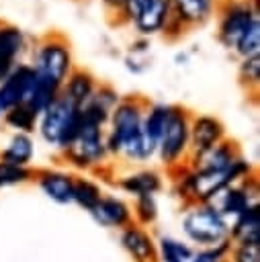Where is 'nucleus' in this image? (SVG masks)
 <instances>
[{
  "label": "nucleus",
  "instance_id": "4",
  "mask_svg": "<svg viewBox=\"0 0 260 262\" xmlns=\"http://www.w3.org/2000/svg\"><path fill=\"white\" fill-rule=\"evenodd\" d=\"M147 102L141 96H121L117 106L111 111L109 117V133L104 135V147L106 154H121V147L137 137L143 129V111Z\"/></svg>",
  "mask_w": 260,
  "mask_h": 262
},
{
  "label": "nucleus",
  "instance_id": "39",
  "mask_svg": "<svg viewBox=\"0 0 260 262\" xmlns=\"http://www.w3.org/2000/svg\"><path fill=\"white\" fill-rule=\"evenodd\" d=\"M0 82H2V80H0Z\"/></svg>",
  "mask_w": 260,
  "mask_h": 262
},
{
  "label": "nucleus",
  "instance_id": "16",
  "mask_svg": "<svg viewBox=\"0 0 260 262\" xmlns=\"http://www.w3.org/2000/svg\"><path fill=\"white\" fill-rule=\"evenodd\" d=\"M39 186L41 190L55 203H70L72 190H74V176L66 172L45 170L39 174Z\"/></svg>",
  "mask_w": 260,
  "mask_h": 262
},
{
  "label": "nucleus",
  "instance_id": "27",
  "mask_svg": "<svg viewBox=\"0 0 260 262\" xmlns=\"http://www.w3.org/2000/svg\"><path fill=\"white\" fill-rule=\"evenodd\" d=\"M123 244L131 250V254L137 258V260H147L151 256V246H149V239L145 237V233L137 231V229H129L125 235H123Z\"/></svg>",
  "mask_w": 260,
  "mask_h": 262
},
{
  "label": "nucleus",
  "instance_id": "28",
  "mask_svg": "<svg viewBox=\"0 0 260 262\" xmlns=\"http://www.w3.org/2000/svg\"><path fill=\"white\" fill-rule=\"evenodd\" d=\"M31 172L25 166H12L6 162H0V188L4 186H12V184H20L25 180H29Z\"/></svg>",
  "mask_w": 260,
  "mask_h": 262
},
{
  "label": "nucleus",
  "instance_id": "20",
  "mask_svg": "<svg viewBox=\"0 0 260 262\" xmlns=\"http://www.w3.org/2000/svg\"><path fill=\"white\" fill-rule=\"evenodd\" d=\"M92 213L102 223H109V225H123L129 219V207L117 196H100Z\"/></svg>",
  "mask_w": 260,
  "mask_h": 262
},
{
  "label": "nucleus",
  "instance_id": "10",
  "mask_svg": "<svg viewBox=\"0 0 260 262\" xmlns=\"http://www.w3.org/2000/svg\"><path fill=\"white\" fill-rule=\"evenodd\" d=\"M29 51L27 33L12 23H0V80H4L16 63L25 61Z\"/></svg>",
  "mask_w": 260,
  "mask_h": 262
},
{
  "label": "nucleus",
  "instance_id": "18",
  "mask_svg": "<svg viewBox=\"0 0 260 262\" xmlns=\"http://www.w3.org/2000/svg\"><path fill=\"white\" fill-rule=\"evenodd\" d=\"M237 160V154L233 149V143L229 141H219L205 154L194 156L197 168L194 170H225Z\"/></svg>",
  "mask_w": 260,
  "mask_h": 262
},
{
  "label": "nucleus",
  "instance_id": "5",
  "mask_svg": "<svg viewBox=\"0 0 260 262\" xmlns=\"http://www.w3.org/2000/svg\"><path fill=\"white\" fill-rule=\"evenodd\" d=\"M250 172V164L237 158L225 170H194L184 178V188L199 201H211L225 186L233 184L237 178H244Z\"/></svg>",
  "mask_w": 260,
  "mask_h": 262
},
{
  "label": "nucleus",
  "instance_id": "30",
  "mask_svg": "<svg viewBox=\"0 0 260 262\" xmlns=\"http://www.w3.org/2000/svg\"><path fill=\"white\" fill-rule=\"evenodd\" d=\"M137 215L143 219V221H151L156 217V201L151 194H145V196H137Z\"/></svg>",
  "mask_w": 260,
  "mask_h": 262
},
{
  "label": "nucleus",
  "instance_id": "33",
  "mask_svg": "<svg viewBox=\"0 0 260 262\" xmlns=\"http://www.w3.org/2000/svg\"><path fill=\"white\" fill-rule=\"evenodd\" d=\"M125 68L129 72H133V74H141V72H145L149 68V61L145 59V55H131V53H127L125 55Z\"/></svg>",
  "mask_w": 260,
  "mask_h": 262
},
{
  "label": "nucleus",
  "instance_id": "23",
  "mask_svg": "<svg viewBox=\"0 0 260 262\" xmlns=\"http://www.w3.org/2000/svg\"><path fill=\"white\" fill-rule=\"evenodd\" d=\"M2 119H4V123L10 127V129H14L16 133H31V131H35V127H37V119H39V115L29 106V104H18V106H12L10 111H6L4 115H2Z\"/></svg>",
  "mask_w": 260,
  "mask_h": 262
},
{
  "label": "nucleus",
  "instance_id": "26",
  "mask_svg": "<svg viewBox=\"0 0 260 262\" xmlns=\"http://www.w3.org/2000/svg\"><path fill=\"white\" fill-rule=\"evenodd\" d=\"M231 51H233L240 59H242V57H250V55H258V53H260V23L254 25L250 31H246Z\"/></svg>",
  "mask_w": 260,
  "mask_h": 262
},
{
  "label": "nucleus",
  "instance_id": "7",
  "mask_svg": "<svg viewBox=\"0 0 260 262\" xmlns=\"http://www.w3.org/2000/svg\"><path fill=\"white\" fill-rule=\"evenodd\" d=\"M188 127H190V115L186 108L178 106L170 125L166 127V131L162 133V137L158 139V145H156V151L160 154V158L166 164L178 162L182 158V154L186 149H190Z\"/></svg>",
  "mask_w": 260,
  "mask_h": 262
},
{
  "label": "nucleus",
  "instance_id": "13",
  "mask_svg": "<svg viewBox=\"0 0 260 262\" xmlns=\"http://www.w3.org/2000/svg\"><path fill=\"white\" fill-rule=\"evenodd\" d=\"M170 16H172L170 0H154L133 20V29H135L137 37L149 39V37L160 35L164 31V27H166V23H168Z\"/></svg>",
  "mask_w": 260,
  "mask_h": 262
},
{
  "label": "nucleus",
  "instance_id": "29",
  "mask_svg": "<svg viewBox=\"0 0 260 262\" xmlns=\"http://www.w3.org/2000/svg\"><path fill=\"white\" fill-rule=\"evenodd\" d=\"M154 0H125V4H123V8L119 10V14L115 16V20L119 23V25H133V20L139 16V12L147 6V4H151Z\"/></svg>",
  "mask_w": 260,
  "mask_h": 262
},
{
  "label": "nucleus",
  "instance_id": "37",
  "mask_svg": "<svg viewBox=\"0 0 260 262\" xmlns=\"http://www.w3.org/2000/svg\"><path fill=\"white\" fill-rule=\"evenodd\" d=\"M174 63L176 66H186L188 63V51H178L174 55Z\"/></svg>",
  "mask_w": 260,
  "mask_h": 262
},
{
  "label": "nucleus",
  "instance_id": "19",
  "mask_svg": "<svg viewBox=\"0 0 260 262\" xmlns=\"http://www.w3.org/2000/svg\"><path fill=\"white\" fill-rule=\"evenodd\" d=\"M33 154H35V145H33V139L31 135L27 133H14L8 141V145L0 151V162H6V164H12V166H25L33 160Z\"/></svg>",
  "mask_w": 260,
  "mask_h": 262
},
{
  "label": "nucleus",
  "instance_id": "9",
  "mask_svg": "<svg viewBox=\"0 0 260 262\" xmlns=\"http://www.w3.org/2000/svg\"><path fill=\"white\" fill-rule=\"evenodd\" d=\"M184 231L194 242L215 244L225 235L227 225H225L223 217L213 207H201V209L190 211L184 217Z\"/></svg>",
  "mask_w": 260,
  "mask_h": 262
},
{
  "label": "nucleus",
  "instance_id": "22",
  "mask_svg": "<svg viewBox=\"0 0 260 262\" xmlns=\"http://www.w3.org/2000/svg\"><path fill=\"white\" fill-rule=\"evenodd\" d=\"M233 233L244 244H258V239H260V211L256 205H250L244 213L237 215Z\"/></svg>",
  "mask_w": 260,
  "mask_h": 262
},
{
  "label": "nucleus",
  "instance_id": "1",
  "mask_svg": "<svg viewBox=\"0 0 260 262\" xmlns=\"http://www.w3.org/2000/svg\"><path fill=\"white\" fill-rule=\"evenodd\" d=\"M27 63L35 72L37 80H45L61 88L68 74L74 70V55L70 41L57 31L43 35L31 47Z\"/></svg>",
  "mask_w": 260,
  "mask_h": 262
},
{
  "label": "nucleus",
  "instance_id": "31",
  "mask_svg": "<svg viewBox=\"0 0 260 262\" xmlns=\"http://www.w3.org/2000/svg\"><path fill=\"white\" fill-rule=\"evenodd\" d=\"M188 29L172 14L170 18H168V23H166V27H164V31H162V35L166 37V39H170V41H176V39H180L184 33H186Z\"/></svg>",
  "mask_w": 260,
  "mask_h": 262
},
{
  "label": "nucleus",
  "instance_id": "35",
  "mask_svg": "<svg viewBox=\"0 0 260 262\" xmlns=\"http://www.w3.org/2000/svg\"><path fill=\"white\" fill-rule=\"evenodd\" d=\"M147 51H149V39H145V37H135L129 45L131 55H145Z\"/></svg>",
  "mask_w": 260,
  "mask_h": 262
},
{
  "label": "nucleus",
  "instance_id": "36",
  "mask_svg": "<svg viewBox=\"0 0 260 262\" xmlns=\"http://www.w3.org/2000/svg\"><path fill=\"white\" fill-rule=\"evenodd\" d=\"M102 2V6H104V10L109 12V14H113V16H117L119 14V10L123 8V4H125V0H100Z\"/></svg>",
  "mask_w": 260,
  "mask_h": 262
},
{
  "label": "nucleus",
  "instance_id": "15",
  "mask_svg": "<svg viewBox=\"0 0 260 262\" xmlns=\"http://www.w3.org/2000/svg\"><path fill=\"white\" fill-rule=\"evenodd\" d=\"M176 108H178V104H170V102H151L145 106L141 129L151 141H156V145H158V139L162 137V133L166 131V127L170 125Z\"/></svg>",
  "mask_w": 260,
  "mask_h": 262
},
{
  "label": "nucleus",
  "instance_id": "38",
  "mask_svg": "<svg viewBox=\"0 0 260 262\" xmlns=\"http://www.w3.org/2000/svg\"><path fill=\"white\" fill-rule=\"evenodd\" d=\"M215 258H217V254H203V256H201L197 262H213Z\"/></svg>",
  "mask_w": 260,
  "mask_h": 262
},
{
  "label": "nucleus",
  "instance_id": "6",
  "mask_svg": "<svg viewBox=\"0 0 260 262\" xmlns=\"http://www.w3.org/2000/svg\"><path fill=\"white\" fill-rule=\"evenodd\" d=\"M63 151H66V156L70 158V162L76 164L78 168H88V166H92V164L102 162V158L106 156V147H104V129L82 121L78 135L74 137V141H72Z\"/></svg>",
  "mask_w": 260,
  "mask_h": 262
},
{
  "label": "nucleus",
  "instance_id": "25",
  "mask_svg": "<svg viewBox=\"0 0 260 262\" xmlns=\"http://www.w3.org/2000/svg\"><path fill=\"white\" fill-rule=\"evenodd\" d=\"M72 201H76L80 207L92 211L98 201H100V188L86 178H74V190H72Z\"/></svg>",
  "mask_w": 260,
  "mask_h": 262
},
{
  "label": "nucleus",
  "instance_id": "24",
  "mask_svg": "<svg viewBox=\"0 0 260 262\" xmlns=\"http://www.w3.org/2000/svg\"><path fill=\"white\" fill-rule=\"evenodd\" d=\"M237 82L246 92H256L258 90V86H260V53L240 59Z\"/></svg>",
  "mask_w": 260,
  "mask_h": 262
},
{
  "label": "nucleus",
  "instance_id": "2",
  "mask_svg": "<svg viewBox=\"0 0 260 262\" xmlns=\"http://www.w3.org/2000/svg\"><path fill=\"white\" fill-rule=\"evenodd\" d=\"M80 125H82L80 108L74 106L70 100H66L61 94L37 119V129L41 137L49 145L59 149H66L74 141V137L80 131Z\"/></svg>",
  "mask_w": 260,
  "mask_h": 262
},
{
  "label": "nucleus",
  "instance_id": "12",
  "mask_svg": "<svg viewBox=\"0 0 260 262\" xmlns=\"http://www.w3.org/2000/svg\"><path fill=\"white\" fill-rule=\"evenodd\" d=\"M98 84H100L98 78H96L90 70H86V68H76V66H74V70L68 74L66 82H63L59 94H61L66 100H70L74 106L82 108V106L94 96Z\"/></svg>",
  "mask_w": 260,
  "mask_h": 262
},
{
  "label": "nucleus",
  "instance_id": "8",
  "mask_svg": "<svg viewBox=\"0 0 260 262\" xmlns=\"http://www.w3.org/2000/svg\"><path fill=\"white\" fill-rule=\"evenodd\" d=\"M33 82H35V72L27 61L16 63L8 72V76L0 82V117L12 106L25 104L29 100Z\"/></svg>",
  "mask_w": 260,
  "mask_h": 262
},
{
  "label": "nucleus",
  "instance_id": "3",
  "mask_svg": "<svg viewBox=\"0 0 260 262\" xmlns=\"http://www.w3.org/2000/svg\"><path fill=\"white\" fill-rule=\"evenodd\" d=\"M215 16L217 41L231 51L242 35L260 23L258 0H219Z\"/></svg>",
  "mask_w": 260,
  "mask_h": 262
},
{
  "label": "nucleus",
  "instance_id": "21",
  "mask_svg": "<svg viewBox=\"0 0 260 262\" xmlns=\"http://www.w3.org/2000/svg\"><path fill=\"white\" fill-rule=\"evenodd\" d=\"M121 186H123L127 192L135 194V196H145V194H151V196H154V194L160 190L162 180H160V176H158L156 172L143 170V172H135V174L123 178V180H121Z\"/></svg>",
  "mask_w": 260,
  "mask_h": 262
},
{
  "label": "nucleus",
  "instance_id": "32",
  "mask_svg": "<svg viewBox=\"0 0 260 262\" xmlns=\"http://www.w3.org/2000/svg\"><path fill=\"white\" fill-rule=\"evenodd\" d=\"M237 262H260V246L258 244H244L235 256Z\"/></svg>",
  "mask_w": 260,
  "mask_h": 262
},
{
  "label": "nucleus",
  "instance_id": "17",
  "mask_svg": "<svg viewBox=\"0 0 260 262\" xmlns=\"http://www.w3.org/2000/svg\"><path fill=\"white\" fill-rule=\"evenodd\" d=\"M213 209L223 217V215H240L244 213L252 203H250V194L240 188V186H225L221 192H217L213 199Z\"/></svg>",
  "mask_w": 260,
  "mask_h": 262
},
{
  "label": "nucleus",
  "instance_id": "11",
  "mask_svg": "<svg viewBox=\"0 0 260 262\" xmlns=\"http://www.w3.org/2000/svg\"><path fill=\"white\" fill-rule=\"evenodd\" d=\"M188 135H190V149L194 151V156H199L211 149L213 145H217L219 141H223L225 127L213 115H194L190 117Z\"/></svg>",
  "mask_w": 260,
  "mask_h": 262
},
{
  "label": "nucleus",
  "instance_id": "14",
  "mask_svg": "<svg viewBox=\"0 0 260 262\" xmlns=\"http://www.w3.org/2000/svg\"><path fill=\"white\" fill-rule=\"evenodd\" d=\"M219 0H170L172 14L186 27H199L205 25L215 16Z\"/></svg>",
  "mask_w": 260,
  "mask_h": 262
},
{
  "label": "nucleus",
  "instance_id": "34",
  "mask_svg": "<svg viewBox=\"0 0 260 262\" xmlns=\"http://www.w3.org/2000/svg\"><path fill=\"white\" fill-rule=\"evenodd\" d=\"M164 256L166 262H182V256H188V250L176 246L174 242H164Z\"/></svg>",
  "mask_w": 260,
  "mask_h": 262
}]
</instances>
